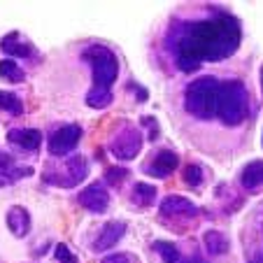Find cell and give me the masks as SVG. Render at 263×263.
Masks as SVG:
<instances>
[{"label":"cell","instance_id":"cell-1","mask_svg":"<svg viewBox=\"0 0 263 263\" xmlns=\"http://www.w3.org/2000/svg\"><path fill=\"white\" fill-rule=\"evenodd\" d=\"M242 37V30L235 16L219 14L208 21H194L177 42V68L194 72L200 63L229 59L235 54Z\"/></svg>","mask_w":263,"mask_h":263},{"label":"cell","instance_id":"cell-2","mask_svg":"<svg viewBox=\"0 0 263 263\" xmlns=\"http://www.w3.org/2000/svg\"><path fill=\"white\" fill-rule=\"evenodd\" d=\"M214 112L221 119V124H226V126H238L247 119L249 98H247V89H245L242 82L231 80L219 86L217 109Z\"/></svg>","mask_w":263,"mask_h":263},{"label":"cell","instance_id":"cell-3","mask_svg":"<svg viewBox=\"0 0 263 263\" xmlns=\"http://www.w3.org/2000/svg\"><path fill=\"white\" fill-rule=\"evenodd\" d=\"M219 82L214 77H200L186 86L184 93V107L196 119H212L217 109V96H219Z\"/></svg>","mask_w":263,"mask_h":263},{"label":"cell","instance_id":"cell-4","mask_svg":"<svg viewBox=\"0 0 263 263\" xmlns=\"http://www.w3.org/2000/svg\"><path fill=\"white\" fill-rule=\"evenodd\" d=\"M84 59L91 63L93 70V86L96 89L109 91L115 84L117 74H119V63H117V56L107 49V47L93 45L89 49H84Z\"/></svg>","mask_w":263,"mask_h":263},{"label":"cell","instance_id":"cell-5","mask_svg":"<svg viewBox=\"0 0 263 263\" xmlns=\"http://www.w3.org/2000/svg\"><path fill=\"white\" fill-rule=\"evenodd\" d=\"M89 173V163H86L84 156H70V159L63 161V165H59L56 170H47L45 179L49 184H56V186H77L82 179Z\"/></svg>","mask_w":263,"mask_h":263},{"label":"cell","instance_id":"cell-6","mask_svg":"<svg viewBox=\"0 0 263 263\" xmlns=\"http://www.w3.org/2000/svg\"><path fill=\"white\" fill-rule=\"evenodd\" d=\"M109 149H112V154L119 161H130V159H135V156L140 154V149H142V135H140V130L133 128V126H124V128L112 138Z\"/></svg>","mask_w":263,"mask_h":263},{"label":"cell","instance_id":"cell-7","mask_svg":"<svg viewBox=\"0 0 263 263\" xmlns=\"http://www.w3.org/2000/svg\"><path fill=\"white\" fill-rule=\"evenodd\" d=\"M80 138H82V128L77 124L61 126V128L49 138V154L51 156H65V154H70V152L77 147Z\"/></svg>","mask_w":263,"mask_h":263},{"label":"cell","instance_id":"cell-8","mask_svg":"<svg viewBox=\"0 0 263 263\" xmlns=\"http://www.w3.org/2000/svg\"><path fill=\"white\" fill-rule=\"evenodd\" d=\"M77 200H80V205H84L89 212L103 214L105 210H107V205H109V194L105 191L103 184L96 182V184H91V186H86L84 191H80Z\"/></svg>","mask_w":263,"mask_h":263},{"label":"cell","instance_id":"cell-9","mask_svg":"<svg viewBox=\"0 0 263 263\" xmlns=\"http://www.w3.org/2000/svg\"><path fill=\"white\" fill-rule=\"evenodd\" d=\"M161 214L163 217H196L198 208L191 200L182 198V196H168L161 203Z\"/></svg>","mask_w":263,"mask_h":263},{"label":"cell","instance_id":"cell-10","mask_svg":"<svg viewBox=\"0 0 263 263\" xmlns=\"http://www.w3.org/2000/svg\"><path fill=\"white\" fill-rule=\"evenodd\" d=\"M124 233H126V223L124 221H109V223H105L103 231H100V235L96 238V242H93V249H96V252L109 249L112 245L119 242Z\"/></svg>","mask_w":263,"mask_h":263},{"label":"cell","instance_id":"cell-11","mask_svg":"<svg viewBox=\"0 0 263 263\" xmlns=\"http://www.w3.org/2000/svg\"><path fill=\"white\" fill-rule=\"evenodd\" d=\"M179 159L175 152H170V149H163V152H159L156 154V159L152 161V165H147L149 175H154V177H165V175H170L175 168H177Z\"/></svg>","mask_w":263,"mask_h":263},{"label":"cell","instance_id":"cell-12","mask_svg":"<svg viewBox=\"0 0 263 263\" xmlns=\"http://www.w3.org/2000/svg\"><path fill=\"white\" fill-rule=\"evenodd\" d=\"M7 226H10V231L16 238H24L30 231V214L24 208H12L7 212Z\"/></svg>","mask_w":263,"mask_h":263},{"label":"cell","instance_id":"cell-13","mask_svg":"<svg viewBox=\"0 0 263 263\" xmlns=\"http://www.w3.org/2000/svg\"><path fill=\"white\" fill-rule=\"evenodd\" d=\"M240 184L245 189L254 191L263 186V161H252L242 168V175H240Z\"/></svg>","mask_w":263,"mask_h":263},{"label":"cell","instance_id":"cell-14","mask_svg":"<svg viewBox=\"0 0 263 263\" xmlns=\"http://www.w3.org/2000/svg\"><path fill=\"white\" fill-rule=\"evenodd\" d=\"M0 47H3V51H5L7 56H19V59H28V56H33V47L28 45V42H21L19 40V33H10L3 37V42H0Z\"/></svg>","mask_w":263,"mask_h":263},{"label":"cell","instance_id":"cell-15","mask_svg":"<svg viewBox=\"0 0 263 263\" xmlns=\"http://www.w3.org/2000/svg\"><path fill=\"white\" fill-rule=\"evenodd\" d=\"M10 142L19 144V147L24 149H37L42 142V135L40 130H35V128H21V130H10Z\"/></svg>","mask_w":263,"mask_h":263},{"label":"cell","instance_id":"cell-16","mask_svg":"<svg viewBox=\"0 0 263 263\" xmlns=\"http://www.w3.org/2000/svg\"><path fill=\"white\" fill-rule=\"evenodd\" d=\"M203 240H205V247H208V252L212 254V256H219V254H223L229 249V240L223 238V233H219V231H208Z\"/></svg>","mask_w":263,"mask_h":263},{"label":"cell","instance_id":"cell-17","mask_svg":"<svg viewBox=\"0 0 263 263\" xmlns=\"http://www.w3.org/2000/svg\"><path fill=\"white\" fill-rule=\"evenodd\" d=\"M133 200H135V205H140V208H149V205L156 200V189L149 186V184L138 182L133 186Z\"/></svg>","mask_w":263,"mask_h":263},{"label":"cell","instance_id":"cell-18","mask_svg":"<svg viewBox=\"0 0 263 263\" xmlns=\"http://www.w3.org/2000/svg\"><path fill=\"white\" fill-rule=\"evenodd\" d=\"M0 77L7 82H14V84H19V82L26 80V72L19 68V63H14V61H0Z\"/></svg>","mask_w":263,"mask_h":263},{"label":"cell","instance_id":"cell-19","mask_svg":"<svg viewBox=\"0 0 263 263\" xmlns=\"http://www.w3.org/2000/svg\"><path fill=\"white\" fill-rule=\"evenodd\" d=\"M112 103V91H103V89H91L89 96H86V105L89 107H96V109H103Z\"/></svg>","mask_w":263,"mask_h":263},{"label":"cell","instance_id":"cell-20","mask_svg":"<svg viewBox=\"0 0 263 263\" xmlns=\"http://www.w3.org/2000/svg\"><path fill=\"white\" fill-rule=\"evenodd\" d=\"M0 107L12 112V115H21L24 112V105H21L19 96L10 93V91H0Z\"/></svg>","mask_w":263,"mask_h":263},{"label":"cell","instance_id":"cell-21","mask_svg":"<svg viewBox=\"0 0 263 263\" xmlns=\"http://www.w3.org/2000/svg\"><path fill=\"white\" fill-rule=\"evenodd\" d=\"M156 252L161 254L163 263H179L182 261V256H179L177 247H175L173 242H156Z\"/></svg>","mask_w":263,"mask_h":263},{"label":"cell","instance_id":"cell-22","mask_svg":"<svg viewBox=\"0 0 263 263\" xmlns=\"http://www.w3.org/2000/svg\"><path fill=\"white\" fill-rule=\"evenodd\" d=\"M203 177H205V173H203V168L200 165H186L184 168V182L189 184V186H200L203 184Z\"/></svg>","mask_w":263,"mask_h":263},{"label":"cell","instance_id":"cell-23","mask_svg":"<svg viewBox=\"0 0 263 263\" xmlns=\"http://www.w3.org/2000/svg\"><path fill=\"white\" fill-rule=\"evenodd\" d=\"M54 256L59 258L61 263H77V256H74L72 252H70L65 245H56V249H54Z\"/></svg>","mask_w":263,"mask_h":263},{"label":"cell","instance_id":"cell-24","mask_svg":"<svg viewBox=\"0 0 263 263\" xmlns=\"http://www.w3.org/2000/svg\"><path fill=\"white\" fill-rule=\"evenodd\" d=\"M124 177H126V170L124 168H109L107 170V182H112V184H119Z\"/></svg>","mask_w":263,"mask_h":263},{"label":"cell","instance_id":"cell-25","mask_svg":"<svg viewBox=\"0 0 263 263\" xmlns=\"http://www.w3.org/2000/svg\"><path fill=\"white\" fill-rule=\"evenodd\" d=\"M103 263H130V261L126 254H112V256H107Z\"/></svg>","mask_w":263,"mask_h":263},{"label":"cell","instance_id":"cell-26","mask_svg":"<svg viewBox=\"0 0 263 263\" xmlns=\"http://www.w3.org/2000/svg\"><path fill=\"white\" fill-rule=\"evenodd\" d=\"M261 89H263V68H261Z\"/></svg>","mask_w":263,"mask_h":263},{"label":"cell","instance_id":"cell-27","mask_svg":"<svg viewBox=\"0 0 263 263\" xmlns=\"http://www.w3.org/2000/svg\"><path fill=\"white\" fill-rule=\"evenodd\" d=\"M258 263H263V256H261V258H258Z\"/></svg>","mask_w":263,"mask_h":263}]
</instances>
